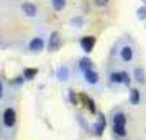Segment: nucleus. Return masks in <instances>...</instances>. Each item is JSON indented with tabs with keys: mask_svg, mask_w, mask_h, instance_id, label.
<instances>
[{
	"mask_svg": "<svg viewBox=\"0 0 146 140\" xmlns=\"http://www.w3.org/2000/svg\"><path fill=\"white\" fill-rule=\"evenodd\" d=\"M15 122H17V112H15V109H12V107H7L5 109V112H3V124H5V127H13Z\"/></svg>",
	"mask_w": 146,
	"mask_h": 140,
	"instance_id": "obj_1",
	"label": "nucleus"
},
{
	"mask_svg": "<svg viewBox=\"0 0 146 140\" xmlns=\"http://www.w3.org/2000/svg\"><path fill=\"white\" fill-rule=\"evenodd\" d=\"M95 46V38L94 36H84L80 38V48L86 51V53H90Z\"/></svg>",
	"mask_w": 146,
	"mask_h": 140,
	"instance_id": "obj_2",
	"label": "nucleus"
},
{
	"mask_svg": "<svg viewBox=\"0 0 146 140\" xmlns=\"http://www.w3.org/2000/svg\"><path fill=\"white\" fill-rule=\"evenodd\" d=\"M61 46V38H59V33L58 31H53L51 36H49V43H48V50L49 51H56V50H59Z\"/></svg>",
	"mask_w": 146,
	"mask_h": 140,
	"instance_id": "obj_3",
	"label": "nucleus"
},
{
	"mask_svg": "<svg viewBox=\"0 0 146 140\" xmlns=\"http://www.w3.org/2000/svg\"><path fill=\"white\" fill-rule=\"evenodd\" d=\"M28 48H30V51H35V53L43 51V48H44V40L40 38V36H36V38H33V40L30 41Z\"/></svg>",
	"mask_w": 146,
	"mask_h": 140,
	"instance_id": "obj_4",
	"label": "nucleus"
},
{
	"mask_svg": "<svg viewBox=\"0 0 146 140\" xmlns=\"http://www.w3.org/2000/svg\"><path fill=\"white\" fill-rule=\"evenodd\" d=\"M21 10H23V13L27 15V17H36V13H38L36 5H33L31 2H25V3L21 5Z\"/></svg>",
	"mask_w": 146,
	"mask_h": 140,
	"instance_id": "obj_5",
	"label": "nucleus"
},
{
	"mask_svg": "<svg viewBox=\"0 0 146 140\" xmlns=\"http://www.w3.org/2000/svg\"><path fill=\"white\" fill-rule=\"evenodd\" d=\"M120 56H121V60L123 61H131L135 53H133V48L131 46H123L121 48V51H120Z\"/></svg>",
	"mask_w": 146,
	"mask_h": 140,
	"instance_id": "obj_6",
	"label": "nucleus"
},
{
	"mask_svg": "<svg viewBox=\"0 0 146 140\" xmlns=\"http://www.w3.org/2000/svg\"><path fill=\"white\" fill-rule=\"evenodd\" d=\"M104 130H105V117H104V115H100L99 122H97L95 127H94V133H95L97 137H100V135L104 133Z\"/></svg>",
	"mask_w": 146,
	"mask_h": 140,
	"instance_id": "obj_7",
	"label": "nucleus"
},
{
	"mask_svg": "<svg viewBox=\"0 0 146 140\" xmlns=\"http://www.w3.org/2000/svg\"><path fill=\"white\" fill-rule=\"evenodd\" d=\"M86 81L89 82V84H97L99 82V74L95 73L94 69H89V71H86Z\"/></svg>",
	"mask_w": 146,
	"mask_h": 140,
	"instance_id": "obj_8",
	"label": "nucleus"
},
{
	"mask_svg": "<svg viewBox=\"0 0 146 140\" xmlns=\"http://www.w3.org/2000/svg\"><path fill=\"white\" fill-rule=\"evenodd\" d=\"M36 74H38V69H36V68H27V69L23 71V78L28 79V81H31V79L36 78Z\"/></svg>",
	"mask_w": 146,
	"mask_h": 140,
	"instance_id": "obj_9",
	"label": "nucleus"
},
{
	"mask_svg": "<svg viewBox=\"0 0 146 140\" xmlns=\"http://www.w3.org/2000/svg\"><path fill=\"white\" fill-rule=\"evenodd\" d=\"M79 69L80 71H89V69H92V61L89 60V58H82V60L79 61Z\"/></svg>",
	"mask_w": 146,
	"mask_h": 140,
	"instance_id": "obj_10",
	"label": "nucleus"
},
{
	"mask_svg": "<svg viewBox=\"0 0 146 140\" xmlns=\"http://www.w3.org/2000/svg\"><path fill=\"white\" fill-rule=\"evenodd\" d=\"M56 76H58V79H59V81H67V79H69V69H67L66 66L59 68Z\"/></svg>",
	"mask_w": 146,
	"mask_h": 140,
	"instance_id": "obj_11",
	"label": "nucleus"
},
{
	"mask_svg": "<svg viewBox=\"0 0 146 140\" xmlns=\"http://www.w3.org/2000/svg\"><path fill=\"white\" fill-rule=\"evenodd\" d=\"M130 102H131L133 106L139 104V91L138 89H131L130 91Z\"/></svg>",
	"mask_w": 146,
	"mask_h": 140,
	"instance_id": "obj_12",
	"label": "nucleus"
},
{
	"mask_svg": "<svg viewBox=\"0 0 146 140\" xmlns=\"http://www.w3.org/2000/svg\"><path fill=\"white\" fill-rule=\"evenodd\" d=\"M135 79L138 81V82H141V84L146 81V78H145V69H143V68H136V69H135Z\"/></svg>",
	"mask_w": 146,
	"mask_h": 140,
	"instance_id": "obj_13",
	"label": "nucleus"
},
{
	"mask_svg": "<svg viewBox=\"0 0 146 140\" xmlns=\"http://www.w3.org/2000/svg\"><path fill=\"white\" fill-rule=\"evenodd\" d=\"M126 122V117L123 115V114H115V117H113V125H125Z\"/></svg>",
	"mask_w": 146,
	"mask_h": 140,
	"instance_id": "obj_14",
	"label": "nucleus"
},
{
	"mask_svg": "<svg viewBox=\"0 0 146 140\" xmlns=\"http://www.w3.org/2000/svg\"><path fill=\"white\" fill-rule=\"evenodd\" d=\"M80 97L84 99V102H86L87 109H89V111H90L92 114H95V111H97V109H95V104H94V100H92V99H89V97H87V96H84V94H82Z\"/></svg>",
	"mask_w": 146,
	"mask_h": 140,
	"instance_id": "obj_15",
	"label": "nucleus"
},
{
	"mask_svg": "<svg viewBox=\"0 0 146 140\" xmlns=\"http://www.w3.org/2000/svg\"><path fill=\"white\" fill-rule=\"evenodd\" d=\"M110 82L121 84V82H123V76H121V73H112L110 74Z\"/></svg>",
	"mask_w": 146,
	"mask_h": 140,
	"instance_id": "obj_16",
	"label": "nucleus"
},
{
	"mask_svg": "<svg viewBox=\"0 0 146 140\" xmlns=\"http://www.w3.org/2000/svg\"><path fill=\"white\" fill-rule=\"evenodd\" d=\"M51 3H53V7H54V10H62L64 8V5H66V0H51Z\"/></svg>",
	"mask_w": 146,
	"mask_h": 140,
	"instance_id": "obj_17",
	"label": "nucleus"
},
{
	"mask_svg": "<svg viewBox=\"0 0 146 140\" xmlns=\"http://www.w3.org/2000/svg\"><path fill=\"white\" fill-rule=\"evenodd\" d=\"M113 132L120 135V137H125L126 135V130H125V125H113Z\"/></svg>",
	"mask_w": 146,
	"mask_h": 140,
	"instance_id": "obj_18",
	"label": "nucleus"
},
{
	"mask_svg": "<svg viewBox=\"0 0 146 140\" xmlns=\"http://www.w3.org/2000/svg\"><path fill=\"white\" fill-rule=\"evenodd\" d=\"M138 17L143 20V18H146V7H139L138 10Z\"/></svg>",
	"mask_w": 146,
	"mask_h": 140,
	"instance_id": "obj_19",
	"label": "nucleus"
},
{
	"mask_svg": "<svg viewBox=\"0 0 146 140\" xmlns=\"http://www.w3.org/2000/svg\"><path fill=\"white\" fill-rule=\"evenodd\" d=\"M121 76H123V82H125V84H128V82H130V78H128V73H125V71H123V73H121Z\"/></svg>",
	"mask_w": 146,
	"mask_h": 140,
	"instance_id": "obj_20",
	"label": "nucleus"
},
{
	"mask_svg": "<svg viewBox=\"0 0 146 140\" xmlns=\"http://www.w3.org/2000/svg\"><path fill=\"white\" fill-rule=\"evenodd\" d=\"M107 2H108V0H95V3H97V5H105Z\"/></svg>",
	"mask_w": 146,
	"mask_h": 140,
	"instance_id": "obj_21",
	"label": "nucleus"
},
{
	"mask_svg": "<svg viewBox=\"0 0 146 140\" xmlns=\"http://www.w3.org/2000/svg\"><path fill=\"white\" fill-rule=\"evenodd\" d=\"M2 96H3V84H2V81H0V99H2Z\"/></svg>",
	"mask_w": 146,
	"mask_h": 140,
	"instance_id": "obj_22",
	"label": "nucleus"
}]
</instances>
